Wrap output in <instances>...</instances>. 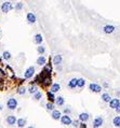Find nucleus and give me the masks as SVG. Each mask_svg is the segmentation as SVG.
Listing matches in <instances>:
<instances>
[{
  "mask_svg": "<svg viewBox=\"0 0 120 128\" xmlns=\"http://www.w3.org/2000/svg\"><path fill=\"white\" fill-rule=\"evenodd\" d=\"M104 86H105V87H108V84L105 82V83H104Z\"/></svg>",
  "mask_w": 120,
  "mask_h": 128,
  "instance_id": "nucleus-37",
  "label": "nucleus"
},
{
  "mask_svg": "<svg viewBox=\"0 0 120 128\" xmlns=\"http://www.w3.org/2000/svg\"><path fill=\"white\" fill-rule=\"evenodd\" d=\"M26 93V89L24 87H18L17 88V94L18 95H24Z\"/></svg>",
  "mask_w": 120,
  "mask_h": 128,
  "instance_id": "nucleus-30",
  "label": "nucleus"
},
{
  "mask_svg": "<svg viewBox=\"0 0 120 128\" xmlns=\"http://www.w3.org/2000/svg\"><path fill=\"white\" fill-rule=\"evenodd\" d=\"M2 108H3V105H2V103H1V102H0V111H1V110H2Z\"/></svg>",
  "mask_w": 120,
  "mask_h": 128,
  "instance_id": "nucleus-34",
  "label": "nucleus"
},
{
  "mask_svg": "<svg viewBox=\"0 0 120 128\" xmlns=\"http://www.w3.org/2000/svg\"><path fill=\"white\" fill-rule=\"evenodd\" d=\"M73 126L74 127H80V124H79V122L78 121H75V122H73Z\"/></svg>",
  "mask_w": 120,
  "mask_h": 128,
  "instance_id": "nucleus-31",
  "label": "nucleus"
},
{
  "mask_svg": "<svg viewBox=\"0 0 120 128\" xmlns=\"http://www.w3.org/2000/svg\"><path fill=\"white\" fill-rule=\"evenodd\" d=\"M45 108H47L48 111H53L54 110V103L52 101H49L47 105H45Z\"/></svg>",
  "mask_w": 120,
  "mask_h": 128,
  "instance_id": "nucleus-27",
  "label": "nucleus"
},
{
  "mask_svg": "<svg viewBox=\"0 0 120 128\" xmlns=\"http://www.w3.org/2000/svg\"><path fill=\"white\" fill-rule=\"evenodd\" d=\"M55 103H56L58 105H60V107H62V105H65V99H64L63 97H56Z\"/></svg>",
  "mask_w": 120,
  "mask_h": 128,
  "instance_id": "nucleus-19",
  "label": "nucleus"
},
{
  "mask_svg": "<svg viewBox=\"0 0 120 128\" xmlns=\"http://www.w3.org/2000/svg\"><path fill=\"white\" fill-rule=\"evenodd\" d=\"M103 124H104V118H103L102 116H97V117L94 118V121H93V127L94 128L101 127Z\"/></svg>",
  "mask_w": 120,
  "mask_h": 128,
  "instance_id": "nucleus-6",
  "label": "nucleus"
},
{
  "mask_svg": "<svg viewBox=\"0 0 120 128\" xmlns=\"http://www.w3.org/2000/svg\"><path fill=\"white\" fill-rule=\"evenodd\" d=\"M65 112H70V109H65Z\"/></svg>",
  "mask_w": 120,
  "mask_h": 128,
  "instance_id": "nucleus-35",
  "label": "nucleus"
},
{
  "mask_svg": "<svg viewBox=\"0 0 120 128\" xmlns=\"http://www.w3.org/2000/svg\"><path fill=\"white\" fill-rule=\"evenodd\" d=\"M34 42L36 43V44H41V43L43 42V38L40 34H37L36 36L34 37Z\"/></svg>",
  "mask_w": 120,
  "mask_h": 128,
  "instance_id": "nucleus-15",
  "label": "nucleus"
},
{
  "mask_svg": "<svg viewBox=\"0 0 120 128\" xmlns=\"http://www.w3.org/2000/svg\"><path fill=\"white\" fill-rule=\"evenodd\" d=\"M37 52H38L39 54H43V53L45 52V46H42V45H39V46L37 47Z\"/></svg>",
  "mask_w": 120,
  "mask_h": 128,
  "instance_id": "nucleus-29",
  "label": "nucleus"
},
{
  "mask_svg": "<svg viewBox=\"0 0 120 128\" xmlns=\"http://www.w3.org/2000/svg\"><path fill=\"white\" fill-rule=\"evenodd\" d=\"M42 98V93L41 92H36L34 94V100H36V101H38V100H40Z\"/></svg>",
  "mask_w": 120,
  "mask_h": 128,
  "instance_id": "nucleus-26",
  "label": "nucleus"
},
{
  "mask_svg": "<svg viewBox=\"0 0 120 128\" xmlns=\"http://www.w3.org/2000/svg\"><path fill=\"white\" fill-rule=\"evenodd\" d=\"M35 74V68L34 67H28L26 69L25 73H24V77H25V79H31L32 77H34Z\"/></svg>",
  "mask_w": 120,
  "mask_h": 128,
  "instance_id": "nucleus-5",
  "label": "nucleus"
},
{
  "mask_svg": "<svg viewBox=\"0 0 120 128\" xmlns=\"http://www.w3.org/2000/svg\"><path fill=\"white\" fill-rule=\"evenodd\" d=\"M7 107H8V109H10V110H15V109L17 108V100H16L15 98H10V99H8Z\"/></svg>",
  "mask_w": 120,
  "mask_h": 128,
  "instance_id": "nucleus-2",
  "label": "nucleus"
},
{
  "mask_svg": "<svg viewBox=\"0 0 120 128\" xmlns=\"http://www.w3.org/2000/svg\"><path fill=\"white\" fill-rule=\"evenodd\" d=\"M2 74H3V72H2V70L0 69V77H2Z\"/></svg>",
  "mask_w": 120,
  "mask_h": 128,
  "instance_id": "nucleus-36",
  "label": "nucleus"
},
{
  "mask_svg": "<svg viewBox=\"0 0 120 128\" xmlns=\"http://www.w3.org/2000/svg\"><path fill=\"white\" fill-rule=\"evenodd\" d=\"M113 124H114V126H116V127H120V115L115 116V117H114Z\"/></svg>",
  "mask_w": 120,
  "mask_h": 128,
  "instance_id": "nucleus-24",
  "label": "nucleus"
},
{
  "mask_svg": "<svg viewBox=\"0 0 120 128\" xmlns=\"http://www.w3.org/2000/svg\"><path fill=\"white\" fill-rule=\"evenodd\" d=\"M103 31H104L105 34H113V32L115 31V27L113 25H106L103 27Z\"/></svg>",
  "mask_w": 120,
  "mask_h": 128,
  "instance_id": "nucleus-12",
  "label": "nucleus"
},
{
  "mask_svg": "<svg viewBox=\"0 0 120 128\" xmlns=\"http://www.w3.org/2000/svg\"><path fill=\"white\" fill-rule=\"evenodd\" d=\"M23 8H24V4L22 3V2H17L15 5H14V9L16 11H21V10H23Z\"/></svg>",
  "mask_w": 120,
  "mask_h": 128,
  "instance_id": "nucleus-28",
  "label": "nucleus"
},
{
  "mask_svg": "<svg viewBox=\"0 0 120 128\" xmlns=\"http://www.w3.org/2000/svg\"><path fill=\"white\" fill-rule=\"evenodd\" d=\"M51 116H52L53 119L59 121V119H61V117H62V113L60 112V111H58V110H53L52 111V114H51Z\"/></svg>",
  "mask_w": 120,
  "mask_h": 128,
  "instance_id": "nucleus-13",
  "label": "nucleus"
},
{
  "mask_svg": "<svg viewBox=\"0 0 120 128\" xmlns=\"http://www.w3.org/2000/svg\"><path fill=\"white\" fill-rule=\"evenodd\" d=\"M77 80L78 79H72V80H69V82H68V87L69 88H76L77 87Z\"/></svg>",
  "mask_w": 120,
  "mask_h": 128,
  "instance_id": "nucleus-16",
  "label": "nucleus"
},
{
  "mask_svg": "<svg viewBox=\"0 0 120 128\" xmlns=\"http://www.w3.org/2000/svg\"><path fill=\"white\" fill-rule=\"evenodd\" d=\"M84 85H86V80H84V79H78L77 80V87L82 88Z\"/></svg>",
  "mask_w": 120,
  "mask_h": 128,
  "instance_id": "nucleus-23",
  "label": "nucleus"
},
{
  "mask_svg": "<svg viewBox=\"0 0 120 128\" xmlns=\"http://www.w3.org/2000/svg\"><path fill=\"white\" fill-rule=\"evenodd\" d=\"M120 105V100L118 99V98H114V99H110V101H109V107L111 109H117V107Z\"/></svg>",
  "mask_w": 120,
  "mask_h": 128,
  "instance_id": "nucleus-9",
  "label": "nucleus"
},
{
  "mask_svg": "<svg viewBox=\"0 0 120 128\" xmlns=\"http://www.w3.org/2000/svg\"><path fill=\"white\" fill-rule=\"evenodd\" d=\"M16 122H17V119H16V117L14 115H9L7 117V124L10 125V126H12V125H15Z\"/></svg>",
  "mask_w": 120,
  "mask_h": 128,
  "instance_id": "nucleus-10",
  "label": "nucleus"
},
{
  "mask_svg": "<svg viewBox=\"0 0 120 128\" xmlns=\"http://www.w3.org/2000/svg\"><path fill=\"white\" fill-rule=\"evenodd\" d=\"M60 121H61V123L63 125H65V126H69V125L73 124V119L68 114H64V115H62V117H61Z\"/></svg>",
  "mask_w": 120,
  "mask_h": 128,
  "instance_id": "nucleus-1",
  "label": "nucleus"
},
{
  "mask_svg": "<svg viewBox=\"0 0 120 128\" xmlns=\"http://www.w3.org/2000/svg\"><path fill=\"white\" fill-rule=\"evenodd\" d=\"M12 9H14V7H13V4L11 3L10 1H7V2H3V3L1 4V11L3 13H8L10 12Z\"/></svg>",
  "mask_w": 120,
  "mask_h": 128,
  "instance_id": "nucleus-3",
  "label": "nucleus"
},
{
  "mask_svg": "<svg viewBox=\"0 0 120 128\" xmlns=\"http://www.w3.org/2000/svg\"><path fill=\"white\" fill-rule=\"evenodd\" d=\"M89 118H90V116H89L88 113L83 112V113L79 114V121H80V122H84V123H86L87 121H89Z\"/></svg>",
  "mask_w": 120,
  "mask_h": 128,
  "instance_id": "nucleus-14",
  "label": "nucleus"
},
{
  "mask_svg": "<svg viewBox=\"0 0 120 128\" xmlns=\"http://www.w3.org/2000/svg\"><path fill=\"white\" fill-rule=\"evenodd\" d=\"M110 99H111L110 95H109V94H107V93H104V94L102 95V100H103L104 102H109V101H110Z\"/></svg>",
  "mask_w": 120,
  "mask_h": 128,
  "instance_id": "nucleus-21",
  "label": "nucleus"
},
{
  "mask_svg": "<svg viewBox=\"0 0 120 128\" xmlns=\"http://www.w3.org/2000/svg\"><path fill=\"white\" fill-rule=\"evenodd\" d=\"M36 92H38L37 85H30V86L28 87V93H29V94H32V95H34Z\"/></svg>",
  "mask_w": 120,
  "mask_h": 128,
  "instance_id": "nucleus-25",
  "label": "nucleus"
},
{
  "mask_svg": "<svg viewBox=\"0 0 120 128\" xmlns=\"http://www.w3.org/2000/svg\"><path fill=\"white\" fill-rule=\"evenodd\" d=\"M89 89L91 92H93V93H101L102 92V86L100 85V84H97V83H90L89 84Z\"/></svg>",
  "mask_w": 120,
  "mask_h": 128,
  "instance_id": "nucleus-4",
  "label": "nucleus"
},
{
  "mask_svg": "<svg viewBox=\"0 0 120 128\" xmlns=\"http://www.w3.org/2000/svg\"><path fill=\"white\" fill-rule=\"evenodd\" d=\"M47 97H48V99H49V101H55V99H56V97L54 96V93L53 92H49V93H47Z\"/></svg>",
  "mask_w": 120,
  "mask_h": 128,
  "instance_id": "nucleus-20",
  "label": "nucleus"
},
{
  "mask_svg": "<svg viewBox=\"0 0 120 128\" xmlns=\"http://www.w3.org/2000/svg\"><path fill=\"white\" fill-rule=\"evenodd\" d=\"M80 126H81V127H83V128H86V127H87V125L84 124V122H82V123L80 124Z\"/></svg>",
  "mask_w": 120,
  "mask_h": 128,
  "instance_id": "nucleus-32",
  "label": "nucleus"
},
{
  "mask_svg": "<svg viewBox=\"0 0 120 128\" xmlns=\"http://www.w3.org/2000/svg\"><path fill=\"white\" fill-rule=\"evenodd\" d=\"M16 124H17V126L18 127H25V125H26V119L25 118H18L17 119V122H16Z\"/></svg>",
  "mask_w": 120,
  "mask_h": 128,
  "instance_id": "nucleus-22",
  "label": "nucleus"
},
{
  "mask_svg": "<svg viewBox=\"0 0 120 128\" xmlns=\"http://www.w3.org/2000/svg\"><path fill=\"white\" fill-rule=\"evenodd\" d=\"M53 65L54 66H59V65H61L62 64V61H63V57L62 55H60V54H58V55H55V56H53Z\"/></svg>",
  "mask_w": 120,
  "mask_h": 128,
  "instance_id": "nucleus-8",
  "label": "nucleus"
},
{
  "mask_svg": "<svg viewBox=\"0 0 120 128\" xmlns=\"http://www.w3.org/2000/svg\"><path fill=\"white\" fill-rule=\"evenodd\" d=\"M2 58H3L4 60H10V59L12 58V55H11V53H10V52L4 51L3 53H2Z\"/></svg>",
  "mask_w": 120,
  "mask_h": 128,
  "instance_id": "nucleus-18",
  "label": "nucleus"
},
{
  "mask_svg": "<svg viewBox=\"0 0 120 128\" xmlns=\"http://www.w3.org/2000/svg\"><path fill=\"white\" fill-rule=\"evenodd\" d=\"M60 89H61V86H60L59 83H53L52 86H51V92L53 93H58Z\"/></svg>",
  "mask_w": 120,
  "mask_h": 128,
  "instance_id": "nucleus-17",
  "label": "nucleus"
},
{
  "mask_svg": "<svg viewBox=\"0 0 120 128\" xmlns=\"http://www.w3.org/2000/svg\"><path fill=\"white\" fill-rule=\"evenodd\" d=\"M11 1H12V0H11Z\"/></svg>",
  "mask_w": 120,
  "mask_h": 128,
  "instance_id": "nucleus-38",
  "label": "nucleus"
},
{
  "mask_svg": "<svg viewBox=\"0 0 120 128\" xmlns=\"http://www.w3.org/2000/svg\"><path fill=\"white\" fill-rule=\"evenodd\" d=\"M116 111H117V113H120V105L117 107V109H116Z\"/></svg>",
  "mask_w": 120,
  "mask_h": 128,
  "instance_id": "nucleus-33",
  "label": "nucleus"
},
{
  "mask_svg": "<svg viewBox=\"0 0 120 128\" xmlns=\"http://www.w3.org/2000/svg\"><path fill=\"white\" fill-rule=\"evenodd\" d=\"M37 64L39 65V66H45V65L47 64V57L43 56V54H41V56H39L37 58Z\"/></svg>",
  "mask_w": 120,
  "mask_h": 128,
  "instance_id": "nucleus-11",
  "label": "nucleus"
},
{
  "mask_svg": "<svg viewBox=\"0 0 120 128\" xmlns=\"http://www.w3.org/2000/svg\"><path fill=\"white\" fill-rule=\"evenodd\" d=\"M26 20L29 24H35L36 23V21H37V18H36V15H35L34 13L29 12V13H27L26 14Z\"/></svg>",
  "mask_w": 120,
  "mask_h": 128,
  "instance_id": "nucleus-7",
  "label": "nucleus"
}]
</instances>
